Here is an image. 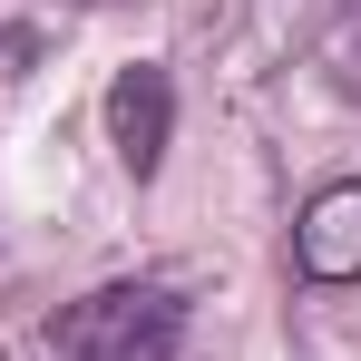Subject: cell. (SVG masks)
Returning <instances> with one entry per match:
<instances>
[{"mask_svg": "<svg viewBox=\"0 0 361 361\" xmlns=\"http://www.w3.org/2000/svg\"><path fill=\"white\" fill-rule=\"evenodd\" d=\"M322 68H332V88L361 108V0H322Z\"/></svg>", "mask_w": 361, "mask_h": 361, "instance_id": "obj_4", "label": "cell"}, {"mask_svg": "<svg viewBox=\"0 0 361 361\" xmlns=\"http://www.w3.org/2000/svg\"><path fill=\"white\" fill-rule=\"evenodd\" d=\"M59 361H176L185 352V293L176 283H98L49 322Z\"/></svg>", "mask_w": 361, "mask_h": 361, "instance_id": "obj_1", "label": "cell"}, {"mask_svg": "<svg viewBox=\"0 0 361 361\" xmlns=\"http://www.w3.org/2000/svg\"><path fill=\"white\" fill-rule=\"evenodd\" d=\"M108 147H118V166L137 185L166 166V147H176V78L157 59H137V68L108 78Z\"/></svg>", "mask_w": 361, "mask_h": 361, "instance_id": "obj_2", "label": "cell"}, {"mask_svg": "<svg viewBox=\"0 0 361 361\" xmlns=\"http://www.w3.org/2000/svg\"><path fill=\"white\" fill-rule=\"evenodd\" d=\"M293 274L322 283V293L361 283V176H332V185L302 195V215H293Z\"/></svg>", "mask_w": 361, "mask_h": 361, "instance_id": "obj_3", "label": "cell"}]
</instances>
